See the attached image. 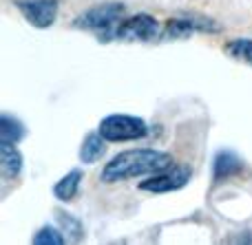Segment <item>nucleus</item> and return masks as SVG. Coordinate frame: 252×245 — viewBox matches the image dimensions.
Wrapping results in <instances>:
<instances>
[{
    "label": "nucleus",
    "instance_id": "nucleus-1",
    "mask_svg": "<svg viewBox=\"0 0 252 245\" xmlns=\"http://www.w3.org/2000/svg\"><path fill=\"white\" fill-rule=\"evenodd\" d=\"M173 166V157L168 153L153 148H135L124 150V153L115 155L102 170V181L106 184H118V181L135 179V177H146L157 175V172L166 170Z\"/></svg>",
    "mask_w": 252,
    "mask_h": 245
},
{
    "label": "nucleus",
    "instance_id": "nucleus-2",
    "mask_svg": "<svg viewBox=\"0 0 252 245\" xmlns=\"http://www.w3.org/2000/svg\"><path fill=\"white\" fill-rule=\"evenodd\" d=\"M100 133L106 141H133L142 139L148 133V126L144 119L133 115H109L102 119Z\"/></svg>",
    "mask_w": 252,
    "mask_h": 245
},
{
    "label": "nucleus",
    "instance_id": "nucleus-3",
    "mask_svg": "<svg viewBox=\"0 0 252 245\" xmlns=\"http://www.w3.org/2000/svg\"><path fill=\"white\" fill-rule=\"evenodd\" d=\"M124 11L126 9H124L122 2L97 4V7L87 9L82 16L75 18V27H78V29H91V31L113 29V27L124 18Z\"/></svg>",
    "mask_w": 252,
    "mask_h": 245
},
{
    "label": "nucleus",
    "instance_id": "nucleus-4",
    "mask_svg": "<svg viewBox=\"0 0 252 245\" xmlns=\"http://www.w3.org/2000/svg\"><path fill=\"white\" fill-rule=\"evenodd\" d=\"M159 35V22L148 13H135L126 18L115 29V38L124 42H148Z\"/></svg>",
    "mask_w": 252,
    "mask_h": 245
},
{
    "label": "nucleus",
    "instance_id": "nucleus-5",
    "mask_svg": "<svg viewBox=\"0 0 252 245\" xmlns=\"http://www.w3.org/2000/svg\"><path fill=\"white\" fill-rule=\"evenodd\" d=\"M190 168L188 166H170L166 170L151 175V179L139 184V188L146 190V192H173L179 190L190 181Z\"/></svg>",
    "mask_w": 252,
    "mask_h": 245
},
{
    "label": "nucleus",
    "instance_id": "nucleus-6",
    "mask_svg": "<svg viewBox=\"0 0 252 245\" xmlns=\"http://www.w3.org/2000/svg\"><path fill=\"white\" fill-rule=\"evenodd\" d=\"M22 16L38 29H47L58 18V0H16Z\"/></svg>",
    "mask_w": 252,
    "mask_h": 245
},
{
    "label": "nucleus",
    "instance_id": "nucleus-7",
    "mask_svg": "<svg viewBox=\"0 0 252 245\" xmlns=\"http://www.w3.org/2000/svg\"><path fill=\"white\" fill-rule=\"evenodd\" d=\"M219 25L213 20H199V18H179L168 20L166 25V38H186L192 33H217Z\"/></svg>",
    "mask_w": 252,
    "mask_h": 245
},
{
    "label": "nucleus",
    "instance_id": "nucleus-8",
    "mask_svg": "<svg viewBox=\"0 0 252 245\" xmlns=\"http://www.w3.org/2000/svg\"><path fill=\"white\" fill-rule=\"evenodd\" d=\"M241 170H244V162H241L235 153H230V150L217 153V157H215V162H213L215 181H223V179H228V177H235V175H239Z\"/></svg>",
    "mask_w": 252,
    "mask_h": 245
},
{
    "label": "nucleus",
    "instance_id": "nucleus-9",
    "mask_svg": "<svg viewBox=\"0 0 252 245\" xmlns=\"http://www.w3.org/2000/svg\"><path fill=\"white\" fill-rule=\"evenodd\" d=\"M0 163H2L4 177H18L22 170V155L11 141L0 144Z\"/></svg>",
    "mask_w": 252,
    "mask_h": 245
},
{
    "label": "nucleus",
    "instance_id": "nucleus-10",
    "mask_svg": "<svg viewBox=\"0 0 252 245\" xmlns=\"http://www.w3.org/2000/svg\"><path fill=\"white\" fill-rule=\"evenodd\" d=\"M104 153H106V139L102 137V133H91L84 139L82 148H80V159L84 163H93L97 159H102Z\"/></svg>",
    "mask_w": 252,
    "mask_h": 245
},
{
    "label": "nucleus",
    "instance_id": "nucleus-11",
    "mask_svg": "<svg viewBox=\"0 0 252 245\" xmlns=\"http://www.w3.org/2000/svg\"><path fill=\"white\" fill-rule=\"evenodd\" d=\"M80 181H82V172L80 170H71L69 175H64L56 186H53V194L60 201H71L80 190Z\"/></svg>",
    "mask_w": 252,
    "mask_h": 245
},
{
    "label": "nucleus",
    "instance_id": "nucleus-12",
    "mask_svg": "<svg viewBox=\"0 0 252 245\" xmlns=\"http://www.w3.org/2000/svg\"><path fill=\"white\" fill-rule=\"evenodd\" d=\"M22 137H25V126H22L18 119L9 117V115H2V117H0V139L16 144Z\"/></svg>",
    "mask_w": 252,
    "mask_h": 245
},
{
    "label": "nucleus",
    "instance_id": "nucleus-13",
    "mask_svg": "<svg viewBox=\"0 0 252 245\" xmlns=\"http://www.w3.org/2000/svg\"><path fill=\"white\" fill-rule=\"evenodd\" d=\"M226 51H228V55H232L235 60L246 62V64L252 66V40H248V38L232 40L226 47Z\"/></svg>",
    "mask_w": 252,
    "mask_h": 245
},
{
    "label": "nucleus",
    "instance_id": "nucleus-14",
    "mask_svg": "<svg viewBox=\"0 0 252 245\" xmlns=\"http://www.w3.org/2000/svg\"><path fill=\"white\" fill-rule=\"evenodd\" d=\"M33 243H38V245H62L64 243V237H62L53 225H44L40 232H35Z\"/></svg>",
    "mask_w": 252,
    "mask_h": 245
},
{
    "label": "nucleus",
    "instance_id": "nucleus-15",
    "mask_svg": "<svg viewBox=\"0 0 252 245\" xmlns=\"http://www.w3.org/2000/svg\"><path fill=\"white\" fill-rule=\"evenodd\" d=\"M60 223L64 225L66 230H71V228H73L78 234H82V228H80V223H78V221H75V219H69V215H64V212H60Z\"/></svg>",
    "mask_w": 252,
    "mask_h": 245
}]
</instances>
